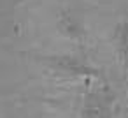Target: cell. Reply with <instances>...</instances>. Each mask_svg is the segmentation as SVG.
Returning <instances> with one entry per match:
<instances>
[{
    "label": "cell",
    "instance_id": "2",
    "mask_svg": "<svg viewBox=\"0 0 128 118\" xmlns=\"http://www.w3.org/2000/svg\"><path fill=\"white\" fill-rule=\"evenodd\" d=\"M110 44L116 64L119 65L121 71L128 72V18H121L114 25Z\"/></svg>",
    "mask_w": 128,
    "mask_h": 118
},
{
    "label": "cell",
    "instance_id": "1",
    "mask_svg": "<svg viewBox=\"0 0 128 118\" xmlns=\"http://www.w3.org/2000/svg\"><path fill=\"white\" fill-rule=\"evenodd\" d=\"M81 118H114V95L107 85H88L79 102Z\"/></svg>",
    "mask_w": 128,
    "mask_h": 118
}]
</instances>
